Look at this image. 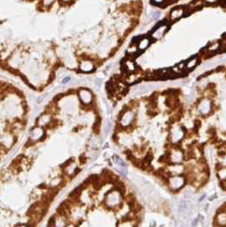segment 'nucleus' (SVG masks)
Wrapping results in <instances>:
<instances>
[{"instance_id": "5", "label": "nucleus", "mask_w": 226, "mask_h": 227, "mask_svg": "<svg viewBox=\"0 0 226 227\" xmlns=\"http://www.w3.org/2000/svg\"><path fill=\"white\" fill-rule=\"evenodd\" d=\"M183 13H184V11H183V10L182 8L174 9V10H172V12H171V19H172V21L178 20V19H179V18H181V17L183 15Z\"/></svg>"}, {"instance_id": "3", "label": "nucleus", "mask_w": 226, "mask_h": 227, "mask_svg": "<svg viewBox=\"0 0 226 227\" xmlns=\"http://www.w3.org/2000/svg\"><path fill=\"white\" fill-rule=\"evenodd\" d=\"M168 28V26L166 24H162L161 25L159 28H157L152 33V38L154 39H159L163 37L164 33L166 32V31L167 30Z\"/></svg>"}, {"instance_id": "4", "label": "nucleus", "mask_w": 226, "mask_h": 227, "mask_svg": "<svg viewBox=\"0 0 226 227\" xmlns=\"http://www.w3.org/2000/svg\"><path fill=\"white\" fill-rule=\"evenodd\" d=\"M133 119H134V114L132 111H128V112H126L123 115L121 120V125L123 126H128L132 123Z\"/></svg>"}, {"instance_id": "9", "label": "nucleus", "mask_w": 226, "mask_h": 227, "mask_svg": "<svg viewBox=\"0 0 226 227\" xmlns=\"http://www.w3.org/2000/svg\"><path fill=\"white\" fill-rule=\"evenodd\" d=\"M125 68H126L128 71H130V72L134 71L136 68L135 63L132 60L125 61Z\"/></svg>"}, {"instance_id": "15", "label": "nucleus", "mask_w": 226, "mask_h": 227, "mask_svg": "<svg viewBox=\"0 0 226 227\" xmlns=\"http://www.w3.org/2000/svg\"><path fill=\"white\" fill-rule=\"evenodd\" d=\"M154 3H157V4H161L164 2V0H153Z\"/></svg>"}, {"instance_id": "14", "label": "nucleus", "mask_w": 226, "mask_h": 227, "mask_svg": "<svg viewBox=\"0 0 226 227\" xmlns=\"http://www.w3.org/2000/svg\"><path fill=\"white\" fill-rule=\"evenodd\" d=\"M50 223L48 224V226H55V219H54V217H52L50 219V221H49Z\"/></svg>"}, {"instance_id": "11", "label": "nucleus", "mask_w": 226, "mask_h": 227, "mask_svg": "<svg viewBox=\"0 0 226 227\" xmlns=\"http://www.w3.org/2000/svg\"><path fill=\"white\" fill-rule=\"evenodd\" d=\"M218 219L219 221V224L220 225H225L226 224V214L225 213H222V214H219L218 216Z\"/></svg>"}, {"instance_id": "8", "label": "nucleus", "mask_w": 226, "mask_h": 227, "mask_svg": "<svg viewBox=\"0 0 226 227\" xmlns=\"http://www.w3.org/2000/svg\"><path fill=\"white\" fill-rule=\"evenodd\" d=\"M183 134V132L181 131L180 127L175 128V129L172 131V138H173V141H174V142L178 141L179 139L182 138Z\"/></svg>"}, {"instance_id": "10", "label": "nucleus", "mask_w": 226, "mask_h": 227, "mask_svg": "<svg viewBox=\"0 0 226 227\" xmlns=\"http://www.w3.org/2000/svg\"><path fill=\"white\" fill-rule=\"evenodd\" d=\"M197 61H198V59H197L196 57H194V58L190 59V60L187 62L186 68H187L188 69H191V68H195L196 66V64H197Z\"/></svg>"}, {"instance_id": "18", "label": "nucleus", "mask_w": 226, "mask_h": 227, "mask_svg": "<svg viewBox=\"0 0 226 227\" xmlns=\"http://www.w3.org/2000/svg\"><path fill=\"white\" fill-rule=\"evenodd\" d=\"M154 17L155 19H156L157 17H160V13H156V14H155V15H154Z\"/></svg>"}, {"instance_id": "13", "label": "nucleus", "mask_w": 226, "mask_h": 227, "mask_svg": "<svg viewBox=\"0 0 226 227\" xmlns=\"http://www.w3.org/2000/svg\"><path fill=\"white\" fill-rule=\"evenodd\" d=\"M55 0H43V4L45 5V7H48L50 6V4H52V3L54 2Z\"/></svg>"}, {"instance_id": "2", "label": "nucleus", "mask_w": 226, "mask_h": 227, "mask_svg": "<svg viewBox=\"0 0 226 227\" xmlns=\"http://www.w3.org/2000/svg\"><path fill=\"white\" fill-rule=\"evenodd\" d=\"M199 111L202 115H207L211 111V102L208 99L202 100L199 104Z\"/></svg>"}, {"instance_id": "16", "label": "nucleus", "mask_w": 226, "mask_h": 227, "mask_svg": "<svg viewBox=\"0 0 226 227\" xmlns=\"http://www.w3.org/2000/svg\"><path fill=\"white\" fill-rule=\"evenodd\" d=\"M205 1L207 3H217V0H205Z\"/></svg>"}, {"instance_id": "7", "label": "nucleus", "mask_w": 226, "mask_h": 227, "mask_svg": "<svg viewBox=\"0 0 226 227\" xmlns=\"http://www.w3.org/2000/svg\"><path fill=\"white\" fill-rule=\"evenodd\" d=\"M183 154L182 152L179 151V150H176L172 153V162H175V163H178V162H181L182 160H183Z\"/></svg>"}, {"instance_id": "1", "label": "nucleus", "mask_w": 226, "mask_h": 227, "mask_svg": "<svg viewBox=\"0 0 226 227\" xmlns=\"http://www.w3.org/2000/svg\"><path fill=\"white\" fill-rule=\"evenodd\" d=\"M184 184V179L182 176H174L169 179V185L172 190H178Z\"/></svg>"}, {"instance_id": "12", "label": "nucleus", "mask_w": 226, "mask_h": 227, "mask_svg": "<svg viewBox=\"0 0 226 227\" xmlns=\"http://www.w3.org/2000/svg\"><path fill=\"white\" fill-rule=\"evenodd\" d=\"M186 208H187V204H186V202L185 201H182L180 203V205H179V212H183V211H185L186 210Z\"/></svg>"}, {"instance_id": "17", "label": "nucleus", "mask_w": 226, "mask_h": 227, "mask_svg": "<svg viewBox=\"0 0 226 227\" xmlns=\"http://www.w3.org/2000/svg\"><path fill=\"white\" fill-rule=\"evenodd\" d=\"M70 80V78L69 77H67V78H65V79L63 80V83H66L67 81H69Z\"/></svg>"}, {"instance_id": "6", "label": "nucleus", "mask_w": 226, "mask_h": 227, "mask_svg": "<svg viewBox=\"0 0 226 227\" xmlns=\"http://www.w3.org/2000/svg\"><path fill=\"white\" fill-rule=\"evenodd\" d=\"M150 40L148 38H143V39H142L139 41L138 46H137V49L140 50H143L146 48H148V46H150Z\"/></svg>"}]
</instances>
